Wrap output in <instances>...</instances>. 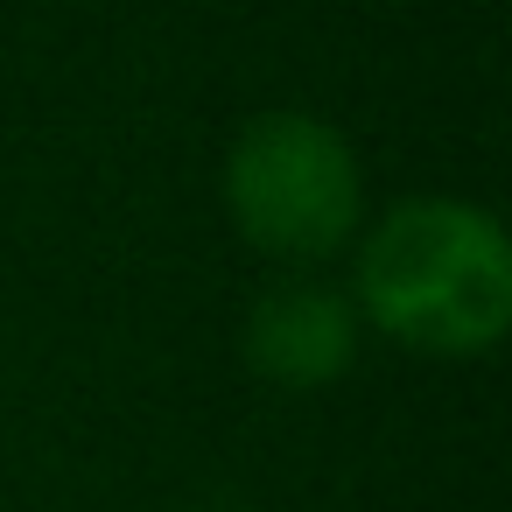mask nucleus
<instances>
[{"label":"nucleus","mask_w":512,"mask_h":512,"mask_svg":"<svg viewBox=\"0 0 512 512\" xmlns=\"http://www.w3.org/2000/svg\"><path fill=\"white\" fill-rule=\"evenodd\" d=\"M358 302L386 337L414 351H491L512 323V246L477 204L407 197L358 246Z\"/></svg>","instance_id":"nucleus-1"},{"label":"nucleus","mask_w":512,"mask_h":512,"mask_svg":"<svg viewBox=\"0 0 512 512\" xmlns=\"http://www.w3.org/2000/svg\"><path fill=\"white\" fill-rule=\"evenodd\" d=\"M358 351V316L316 281H281L246 316V358L274 386H330Z\"/></svg>","instance_id":"nucleus-3"},{"label":"nucleus","mask_w":512,"mask_h":512,"mask_svg":"<svg viewBox=\"0 0 512 512\" xmlns=\"http://www.w3.org/2000/svg\"><path fill=\"white\" fill-rule=\"evenodd\" d=\"M232 225L281 260H323L358 225V162L351 141L309 113H260L225 155Z\"/></svg>","instance_id":"nucleus-2"}]
</instances>
